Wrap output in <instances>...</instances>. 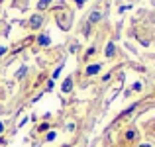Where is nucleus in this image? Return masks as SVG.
Segmentation results:
<instances>
[{
	"label": "nucleus",
	"instance_id": "1",
	"mask_svg": "<svg viewBox=\"0 0 155 147\" xmlns=\"http://www.w3.org/2000/svg\"><path fill=\"white\" fill-rule=\"evenodd\" d=\"M28 26H30L31 30H39V28L43 26V16L41 14H34L30 18V22H28Z\"/></svg>",
	"mask_w": 155,
	"mask_h": 147
},
{
	"label": "nucleus",
	"instance_id": "2",
	"mask_svg": "<svg viewBox=\"0 0 155 147\" xmlns=\"http://www.w3.org/2000/svg\"><path fill=\"white\" fill-rule=\"evenodd\" d=\"M104 55L108 57V59H112V57L116 55V45H114V41H108V43H106V49H104Z\"/></svg>",
	"mask_w": 155,
	"mask_h": 147
},
{
	"label": "nucleus",
	"instance_id": "3",
	"mask_svg": "<svg viewBox=\"0 0 155 147\" xmlns=\"http://www.w3.org/2000/svg\"><path fill=\"white\" fill-rule=\"evenodd\" d=\"M100 69H102V65H100V63H94V65H88L84 73H87L88 77H92V75H96V73H100Z\"/></svg>",
	"mask_w": 155,
	"mask_h": 147
},
{
	"label": "nucleus",
	"instance_id": "4",
	"mask_svg": "<svg viewBox=\"0 0 155 147\" xmlns=\"http://www.w3.org/2000/svg\"><path fill=\"white\" fill-rule=\"evenodd\" d=\"M61 90H63V92H71V90H73V79H71V77H67V79H65Z\"/></svg>",
	"mask_w": 155,
	"mask_h": 147
},
{
	"label": "nucleus",
	"instance_id": "5",
	"mask_svg": "<svg viewBox=\"0 0 155 147\" xmlns=\"http://www.w3.org/2000/svg\"><path fill=\"white\" fill-rule=\"evenodd\" d=\"M126 141H134V139H137V129H134V128H130L128 132H126Z\"/></svg>",
	"mask_w": 155,
	"mask_h": 147
},
{
	"label": "nucleus",
	"instance_id": "6",
	"mask_svg": "<svg viewBox=\"0 0 155 147\" xmlns=\"http://www.w3.org/2000/svg\"><path fill=\"white\" fill-rule=\"evenodd\" d=\"M38 43H39V45H41V47H47V45H49V43H51V39H49V35H47V34H43V35H39V38H38Z\"/></svg>",
	"mask_w": 155,
	"mask_h": 147
},
{
	"label": "nucleus",
	"instance_id": "7",
	"mask_svg": "<svg viewBox=\"0 0 155 147\" xmlns=\"http://www.w3.org/2000/svg\"><path fill=\"white\" fill-rule=\"evenodd\" d=\"M100 18H102V14H100V12H92V14L88 16V24H96V22H100Z\"/></svg>",
	"mask_w": 155,
	"mask_h": 147
},
{
	"label": "nucleus",
	"instance_id": "8",
	"mask_svg": "<svg viewBox=\"0 0 155 147\" xmlns=\"http://www.w3.org/2000/svg\"><path fill=\"white\" fill-rule=\"evenodd\" d=\"M51 4V0H39V4H38V8L39 10H43V8H47Z\"/></svg>",
	"mask_w": 155,
	"mask_h": 147
},
{
	"label": "nucleus",
	"instance_id": "9",
	"mask_svg": "<svg viewBox=\"0 0 155 147\" xmlns=\"http://www.w3.org/2000/svg\"><path fill=\"white\" fill-rule=\"evenodd\" d=\"M26 71H28V67H22V69H20L18 73H16V79H22V77L26 75Z\"/></svg>",
	"mask_w": 155,
	"mask_h": 147
},
{
	"label": "nucleus",
	"instance_id": "10",
	"mask_svg": "<svg viewBox=\"0 0 155 147\" xmlns=\"http://www.w3.org/2000/svg\"><path fill=\"white\" fill-rule=\"evenodd\" d=\"M55 136H57L55 132H47V136H45V141H53V139H55Z\"/></svg>",
	"mask_w": 155,
	"mask_h": 147
},
{
	"label": "nucleus",
	"instance_id": "11",
	"mask_svg": "<svg viewBox=\"0 0 155 147\" xmlns=\"http://www.w3.org/2000/svg\"><path fill=\"white\" fill-rule=\"evenodd\" d=\"M141 88H143V84L141 83H134V87H132V90H136V92H140Z\"/></svg>",
	"mask_w": 155,
	"mask_h": 147
},
{
	"label": "nucleus",
	"instance_id": "12",
	"mask_svg": "<svg viewBox=\"0 0 155 147\" xmlns=\"http://www.w3.org/2000/svg\"><path fill=\"white\" fill-rule=\"evenodd\" d=\"M47 129H49V124H41L39 126V132H47Z\"/></svg>",
	"mask_w": 155,
	"mask_h": 147
},
{
	"label": "nucleus",
	"instance_id": "13",
	"mask_svg": "<svg viewBox=\"0 0 155 147\" xmlns=\"http://www.w3.org/2000/svg\"><path fill=\"white\" fill-rule=\"evenodd\" d=\"M94 51H96V49H94V47H88V49H87V57H91V55H94Z\"/></svg>",
	"mask_w": 155,
	"mask_h": 147
},
{
	"label": "nucleus",
	"instance_id": "14",
	"mask_svg": "<svg viewBox=\"0 0 155 147\" xmlns=\"http://www.w3.org/2000/svg\"><path fill=\"white\" fill-rule=\"evenodd\" d=\"M61 69H63V67H57V69H55V71H53V79H57V77H59V73H61Z\"/></svg>",
	"mask_w": 155,
	"mask_h": 147
},
{
	"label": "nucleus",
	"instance_id": "15",
	"mask_svg": "<svg viewBox=\"0 0 155 147\" xmlns=\"http://www.w3.org/2000/svg\"><path fill=\"white\" fill-rule=\"evenodd\" d=\"M75 129V124H67V132H73Z\"/></svg>",
	"mask_w": 155,
	"mask_h": 147
},
{
	"label": "nucleus",
	"instance_id": "16",
	"mask_svg": "<svg viewBox=\"0 0 155 147\" xmlns=\"http://www.w3.org/2000/svg\"><path fill=\"white\" fill-rule=\"evenodd\" d=\"M137 147H153L151 143H141V145H137Z\"/></svg>",
	"mask_w": 155,
	"mask_h": 147
},
{
	"label": "nucleus",
	"instance_id": "17",
	"mask_svg": "<svg viewBox=\"0 0 155 147\" xmlns=\"http://www.w3.org/2000/svg\"><path fill=\"white\" fill-rule=\"evenodd\" d=\"M4 132V124H2V122H0V133H2Z\"/></svg>",
	"mask_w": 155,
	"mask_h": 147
},
{
	"label": "nucleus",
	"instance_id": "18",
	"mask_svg": "<svg viewBox=\"0 0 155 147\" xmlns=\"http://www.w3.org/2000/svg\"><path fill=\"white\" fill-rule=\"evenodd\" d=\"M83 2H84V0H77V4H79V6H83Z\"/></svg>",
	"mask_w": 155,
	"mask_h": 147
}]
</instances>
